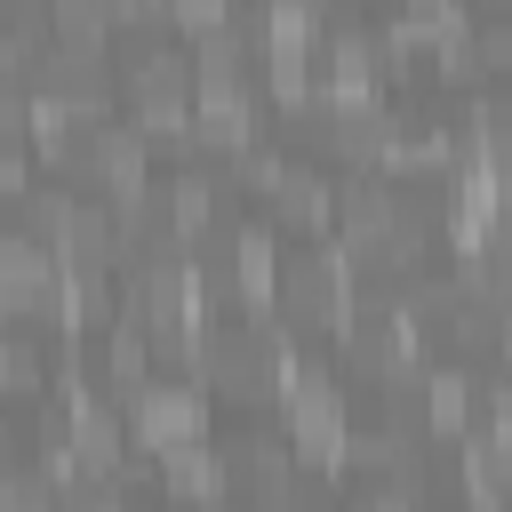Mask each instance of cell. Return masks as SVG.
<instances>
[{"instance_id": "6da1fadb", "label": "cell", "mask_w": 512, "mask_h": 512, "mask_svg": "<svg viewBox=\"0 0 512 512\" xmlns=\"http://www.w3.org/2000/svg\"><path fill=\"white\" fill-rule=\"evenodd\" d=\"M192 424H200V400H192V392H144V400H136V432H144L152 448L192 440Z\"/></svg>"}]
</instances>
